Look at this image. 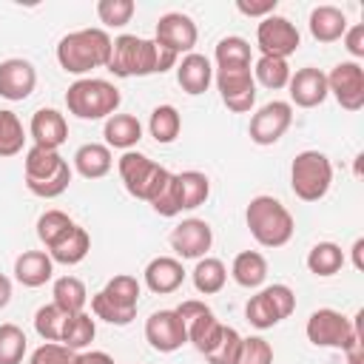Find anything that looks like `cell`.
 <instances>
[{
  "label": "cell",
  "instance_id": "1f68e13d",
  "mask_svg": "<svg viewBox=\"0 0 364 364\" xmlns=\"http://www.w3.org/2000/svg\"><path fill=\"white\" fill-rule=\"evenodd\" d=\"M191 279H193L196 293L213 296V293H219V290L225 287V282H228V267H225L222 259L202 256V259H196V267H193Z\"/></svg>",
  "mask_w": 364,
  "mask_h": 364
},
{
  "label": "cell",
  "instance_id": "ba28073f",
  "mask_svg": "<svg viewBox=\"0 0 364 364\" xmlns=\"http://www.w3.org/2000/svg\"><path fill=\"white\" fill-rule=\"evenodd\" d=\"M117 171H119V179L125 185V191L142 202H151L162 188L165 182L171 179V171L156 165L151 156L139 154V151H125L117 162Z\"/></svg>",
  "mask_w": 364,
  "mask_h": 364
},
{
  "label": "cell",
  "instance_id": "d4e9b609",
  "mask_svg": "<svg viewBox=\"0 0 364 364\" xmlns=\"http://www.w3.org/2000/svg\"><path fill=\"white\" fill-rule=\"evenodd\" d=\"M114 168L111 148L102 142H85L74 151V171L82 179H102Z\"/></svg>",
  "mask_w": 364,
  "mask_h": 364
},
{
  "label": "cell",
  "instance_id": "f35d334b",
  "mask_svg": "<svg viewBox=\"0 0 364 364\" xmlns=\"http://www.w3.org/2000/svg\"><path fill=\"white\" fill-rule=\"evenodd\" d=\"M65 313L51 301V304H43L37 313H34V330L43 341H60L63 338V327H65Z\"/></svg>",
  "mask_w": 364,
  "mask_h": 364
},
{
  "label": "cell",
  "instance_id": "7402d4cb",
  "mask_svg": "<svg viewBox=\"0 0 364 364\" xmlns=\"http://www.w3.org/2000/svg\"><path fill=\"white\" fill-rule=\"evenodd\" d=\"M185 282V267L173 256H156L145 264V287L156 296H168L179 290Z\"/></svg>",
  "mask_w": 364,
  "mask_h": 364
},
{
  "label": "cell",
  "instance_id": "e0dca14e",
  "mask_svg": "<svg viewBox=\"0 0 364 364\" xmlns=\"http://www.w3.org/2000/svg\"><path fill=\"white\" fill-rule=\"evenodd\" d=\"M154 40L162 48H168V51H173L179 57V54H191L193 51L196 40H199V31H196V23L188 14L168 11V14L159 17L156 31H154Z\"/></svg>",
  "mask_w": 364,
  "mask_h": 364
},
{
  "label": "cell",
  "instance_id": "4dcf8cb0",
  "mask_svg": "<svg viewBox=\"0 0 364 364\" xmlns=\"http://www.w3.org/2000/svg\"><path fill=\"white\" fill-rule=\"evenodd\" d=\"M51 301L65 313V316H74V313H82L85 304H88V290L82 284V279L77 276H60L51 287Z\"/></svg>",
  "mask_w": 364,
  "mask_h": 364
},
{
  "label": "cell",
  "instance_id": "ab89813d",
  "mask_svg": "<svg viewBox=\"0 0 364 364\" xmlns=\"http://www.w3.org/2000/svg\"><path fill=\"white\" fill-rule=\"evenodd\" d=\"M26 347H28L26 333L17 324L11 321L0 324V364H20L26 355Z\"/></svg>",
  "mask_w": 364,
  "mask_h": 364
},
{
  "label": "cell",
  "instance_id": "7c38bea8",
  "mask_svg": "<svg viewBox=\"0 0 364 364\" xmlns=\"http://www.w3.org/2000/svg\"><path fill=\"white\" fill-rule=\"evenodd\" d=\"M256 46H259L262 57H282V60H287L301 46V34H299V28L287 17L267 14L256 26Z\"/></svg>",
  "mask_w": 364,
  "mask_h": 364
},
{
  "label": "cell",
  "instance_id": "5bb4252c",
  "mask_svg": "<svg viewBox=\"0 0 364 364\" xmlns=\"http://www.w3.org/2000/svg\"><path fill=\"white\" fill-rule=\"evenodd\" d=\"M327 91L336 97V102L344 111H361L364 108V68L355 60L338 63L327 74Z\"/></svg>",
  "mask_w": 364,
  "mask_h": 364
},
{
  "label": "cell",
  "instance_id": "ee69618b",
  "mask_svg": "<svg viewBox=\"0 0 364 364\" xmlns=\"http://www.w3.org/2000/svg\"><path fill=\"white\" fill-rule=\"evenodd\" d=\"M28 364H77V353L68 350V347L60 344V341H43V344L31 353Z\"/></svg>",
  "mask_w": 364,
  "mask_h": 364
},
{
  "label": "cell",
  "instance_id": "4fadbf2b",
  "mask_svg": "<svg viewBox=\"0 0 364 364\" xmlns=\"http://www.w3.org/2000/svg\"><path fill=\"white\" fill-rule=\"evenodd\" d=\"M222 102L233 114H247L256 102V80L250 68H216L213 74Z\"/></svg>",
  "mask_w": 364,
  "mask_h": 364
},
{
  "label": "cell",
  "instance_id": "7dc6e473",
  "mask_svg": "<svg viewBox=\"0 0 364 364\" xmlns=\"http://www.w3.org/2000/svg\"><path fill=\"white\" fill-rule=\"evenodd\" d=\"M341 40H344V48L350 51V57H355V60L364 57V26H361V23L350 26Z\"/></svg>",
  "mask_w": 364,
  "mask_h": 364
},
{
  "label": "cell",
  "instance_id": "30bf717a",
  "mask_svg": "<svg viewBox=\"0 0 364 364\" xmlns=\"http://www.w3.org/2000/svg\"><path fill=\"white\" fill-rule=\"evenodd\" d=\"M296 310V293L287 284H267L245 304V316L256 330L276 327Z\"/></svg>",
  "mask_w": 364,
  "mask_h": 364
},
{
  "label": "cell",
  "instance_id": "52a82bcc",
  "mask_svg": "<svg viewBox=\"0 0 364 364\" xmlns=\"http://www.w3.org/2000/svg\"><path fill=\"white\" fill-rule=\"evenodd\" d=\"M361 318H364V310H358L355 318H347L344 313H338L333 307H321V310L310 313L304 333H307V341L313 347L344 350L353 338L361 336Z\"/></svg>",
  "mask_w": 364,
  "mask_h": 364
},
{
  "label": "cell",
  "instance_id": "277c9868",
  "mask_svg": "<svg viewBox=\"0 0 364 364\" xmlns=\"http://www.w3.org/2000/svg\"><path fill=\"white\" fill-rule=\"evenodd\" d=\"M26 188L40 199H54L71 185V165L60 156V151L31 145L26 151Z\"/></svg>",
  "mask_w": 364,
  "mask_h": 364
},
{
  "label": "cell",
  "instance_id": "ac0fdd59",
  "mask_svg": "<svg viewBox=\"0 0 364 364\" xmlns=\"http://www.w3.org/2000/svg\"><path fill=\"white\" fill-rule=\"evenodd\" d=\"M168 242H171V250L179 259H202V256H208V250L213 245V230L205 219L191 216V219H182L171 230Z\"/></svg>",
  "mask_w": 364,
  "mask_h": 364
},
{
  "label": "cell",
  "instance_id": "f1b7e54d",
  "mask_svg": "<svg viewBox=\"0 0 364 364\" xmlns=\"http://www.w3.org/2000/svg\"><path fill=\"white\" fill-rule=\"evenodd\" d=\"M310 34L318 43H336L347 31V14L336 6H316L310 11Z\"/></svg>",
  "mask_w": 364,
  "mask_h": 364
},
{
  "label": "cell",
  "instance_id": "f546056e",
  "mask_svg": "<svg viewBox=\"0 0 364 364\" xmlns=\"http://www.w3.org/2000/svg\"><path fill=\"white\" fill-rule=\"evenodd\" d=\"M230 276L239 287L256 290L267 279V259L259 250H242V253H236V259L230 264Z\"/></svg>",
  "mask_w": 364,
  "mask_h": 364
},
{
  "label": "cell",
  "instance_id": "ffe728a7",
  "mask_svg": "<svg viewBox=\"0 0 364 364\" xmlns=\"http://www.w3.org/2000/svg\"><path fill=\"white\" fill-rule=\"evenodd\" d=\"M290 102H296L299 108H316L327 100V74L316 65H304L296 74H290Z\"/></svg>",
  "mask_w": 364,
  "mask_h": 364
},
{
  "label": "cell",
  "instance_id": "6da1fadb",
  "mask_svg": "<svg viewBox=\"0 0 364 364\" xmlns=\"http://www.w3.org/2000/svg\"><path fill=\"white\" fill-rule=\"evenodd\" d=\"M179 57L168 48H162L156 40H145L136 34H119L111 40V60L108 71L114 77H148V74H165L176 68Z\"/></svg>",
  "mask_w": 364,
  "mask_h": 364
},
{
  "label": "cell",
  "instance_id": "74e56055",
  "mask_svg": "<svg viewBox=\"0 0 364 364\" xmlns=\"http://www.w3.org/2000/svg\"><path fill=\"white\" fill-rule=\"evenodd\" d=\"M26 145L23 122L14 111L0 108V156H17Z\"/></svg>",
  "mask_w": 364,
  "mask_h": 364
},
{
  "label": "cell",
  "instance_id": "836d02e7",
  "mask_svg": "<svg viewBox=\"0 0 364 364\" xmlns=\"http://www.w3.org/2000/svg\"><path fill=\"white\" fill-rule=\"evenodd\" d=\"M216 68H250V43L245 37H222L213 48Z\"/></svg>",
  "mask_w": 364,
  "mask_h": 364
},
{
  "label": "cell",
  "instance_id": "60d3db41",
  "mask_svg": "<svg viewBox=\"0 0 364 364\" xmlns=\"http://www.w3.org/2000/svg\"><path fill=\"white\" fill-rule=\"evenodd\" d=\"M239 353H242V336L233 327H225L219 341L205 353L208 364H239Z\"/></svg>",
  "mask_w": 364,
  "mask_h": 364
},
{
  "label": "cell",
  "instance_id": "cb8c5ba5",
  "mask_svg": "<svg viewBox=\"0 0 364 364\" xmlns=\"http://www.w3.org/2000/svg\"><path fill=\"white\" fill-rule=\"evenodd\" d=\"M54 276V262L46 250H23L14 259V279L23 287H43Z\"/></svg>",
  "mask_w": 364,
  "mask_h": 364
},
{
  "label": "cell",
  "instance_id": "d6986e66",
  "mask_svg": "<svg viewBox=\"0 0 364 364\" xmlns=\"http://www.w3.org/2000/svg\"><path fill=\"white\" fill-rule=\"evenodd\" d=\"M37 85V68L23 57H9L0 63V97L9 102H20L31 97Z\"/></svg>",
  "mask_w": 364,
  "mask_h": 364
},
{
  "label": "cell",
  "instance_id": "9a60e30c",
  "mask_svg": "<svg viewBox=\"0 0 364 364\" xmlns=\"http://www.w3.org/2000/svg\"><path fill=\"white\" fill-rule=\"evenodd\" d=\"M293 122V105L284 102V100H273V102H264L253 117H250V139L256 145H276L284 131L290 128Z\"/></svg>",
  "mask_w": 364,
  "mask_h": 364
},
{
  "label": "cell",
  "instance_id": "d6a6232c",
  "mask_svg": "<svg viewBox=\"0 0 364 364\" xmlns=\"http://www.w3.org/2000/svg\"><path fill=\"white\" fill-rule=\"evenodd\" d=\"M344 267V250L336 242H318L307 253V270L313 276H336Z\"/></svg>",
  "mask_w": 364,
  "mask_h": 364
},
{
  "label": "cell",
  "instance_id": "b9f144b4",
  "mask_svg": "<svg viewBox=\"0 0 364 364\" xmlns=\"http://www.w3.org/2000/svg\"><path fill=\"white\" fill-rule=\"evenodd\" d=\"M136 6L134 0H100L97 3V17L100 23H105L108 28H122L131 23Z\"/></svg>",
  "mask_w": 364,
  "mask_h": 364
},
{
  "label": "cell",
  "instance_id": "681fc988",
  "mask_svg": "<svg viewBox=\"0 0 364 364\" xmlns=\"http://www.w3.org/2000/svg\"><path fill=\"white\" fill-rule=\"evenodd\" d=\"M341 353H347V361H350V364H361V358H364V338H361V336L353 338Z\"/></svg>",
  "mask_w": 364,
  "mask_h": 364
},
{
  "label": "cell",
  "instance_id": "f6af8a7d",
  "mask_svg": "<svg viewBox=\"0 0 364 364\" xmlns=\"http://www.w3.org/2000/svg\"><path fill=\"white\" fill-rule=\"evenodd\" d=\"M239 364H273V347L262 336H247L242 338Z\"/></svg>",
  "mask_w": 364,
  "mask_h": 364
},
{
  "label": "cell",
  "instance_id": "5b68a950",
  "mask_svg": "<svg viewBox=\"0 0 364 364\" xmlns=\"http://www.w3.org/2000/svg\"><path fill=\"white\" fill-rule=\"evenodd\" d=\"M119 102V88L100 77H80L65 91V108L77 119H108L111 114H117Z\"/></svg>",
  "mask_w": 364,
  "mask_h": 364
},
{
  "label": "cell",
  "instance_id": "8992f818",
  "mask_svg": "<svg viewBox=\"0 0 364 364\" xmlns=\"http://www.w3.org/2000/svg\"><path fill=\"white\" fill-rule=\"evenodd\" d=\"M136 304H139V282L136 276L117 273L108 279V284L91 296V313L108 324L125 327L136 318Z\"/></svg>",
  "mask_w": 364,
  "mask_h": 364
},
{
  "label": "cell",
  "instance_id": "4316f807",
  "mask_svg": "<svg viewBox=\"0 0 364 364\" xmlns=\"http://www.w3.org/2000/svg\"><path fill=\"white\" fill-rule=\"evenodd\" d=\"M91 250V236L85 228L74 225L71 230H65L51 247H46V253L51 256V262H60V264H80Z\"/></svg>",
  "mask_w": 364,
  "mask_h": 364
},
{
  "label": "cell",
  "instance_id": "3957f363",
  "mask_svg": "<svg viewBox=\"0 0 364 364\" xmlns=\"http://www.w3.org/2000/svg\"><path fill=\"white\" fill-rule=\"evenodd\" d=\"M245 222L250 228V236L262 247H282L293 239V230H296L293 213L276 196H267V193L250 199L245 210Z\"/></svg>",
  "mask_w": 364,
  "mask_h": 364
},
{
  "label": "cell",
  "instance_id": "603a6c76",
  "mask_svg": "<svg viewBox=\"0 0 364 364\" xmlns=\"http://www.w3.org/2000/svg\"><path fill=\"white\" fill-rule=\"evenodd\" d=\"M176 82H179V88H182L185 94H191V97L205 94L208 85L213 82V65H210V60H208L205 54H196V51L185 54V57L176 63Z\"/></svg>",
  "mask_w": 364,
  "mask_h": 364
},
{
  "label": "cell",
  "instance_id": "bcb514c9",
  "mask_svg": "<svg viewBox=\"0 0 364 364\" xmlns=\"http://www.w3.org/2000/svg\"><path fill=\"white\" fill-rule=\"evenodd\" d=\"M236 9L245 14V17H267V14H276V0H236Z\"/></svg>",
  "mask_w": 364,
  "mask_h": 364
},
{
  "label": "cell",
  "instance_id": "83f0119b",
  "mask_svg": "<svg viewBox=\"0 0 364 364\" xmlns=\"http://www.w3.org/2000/svg\"><path fill=\"white\" fill-rule=\"evenodd\" d=\"M105 145L119 151H134V145L142 139V122L134 114H111L102 128Z\"/></svg>",
  "mask_w": 364,
  "mask_h": 364
},
{
  "label": "cell",
  "instance_id": "c3c4849f",
  "mask_svg": "<svg viewBox=\"0 0 364 364\" xmlns=\"http://www.w3.org/2000/svg\"><path fill=\"white\" fill-rule=\"evenodd\" d=\"M77 364H117V361L102 350H85V353H77Z\"/></svg>",
  "mask_w": 364,
  "mask_h": 364
},
{
  "label": "cell",
  "instance_id": "e575fe53",
  "mask_svg": "<svg viewBox=\"0 0 364 364\" xmlns=\"http://www.w3.org/2000/svg\"><path fill=\"white\" fill-rule=\"evenodd\" d=\"M148 131L159 145H171L182 131V117L173 105H156L148 119Z\"/></svg>",
  "mask_w": 364,
  "mask_h": 364
},
{
  "label": "cell",
  "instance_id": "9c48e42d",
  "mask_svg": "<svg viewBox=\"0 0 364 364\" xmlns=\"http://www.w3.org/2000/svg\"><path fill=\"white\" fill-rule=\"evenodd\" d=\"M333 185V165L321 151H301L290 165V188L301 202H318Z\"/></svg>",
  "mask_w": 364,
  "mask_h": 364
},
{
  "label": "cell",
  "instance_id": "484cf974",
  "mask_svg": "<svg viewBox=\"0 0 364 364\" xmlns=\"http://www.w3.org/2000/svg\"><path fill=\"white\" fill-rule=\"evenodd\" d=\"M173 193L179 202V210H193L208 202L210 196V179L202 171H182L173 173Z\"/></svg>",
  "mask_w": 364,
  "mask_h": 364
},
{
  "label": "cell",
  "instance_id": "7bdbcfd3",
  "mask_svg": "<svg viewBox=\"0 0 364 364\" xmlns=\"http://www.w3.org/2000/svg\"><path fill=\"white\" fill-rule=\"evenodd\" d=\"M74 228V222H71V216L68 213H63V210H46L40 219H37V236H40V242L46 245V247H51L65 230H71Z\"/></svg>",
  "mask_w": 364,
  "mask_h": 364
},
{
  "label": "cell",
  "instance_id": "7a4b0ae2",
  "mask_svg": "<svg viewBox=\"0 0 364 364\" xmlns=\"http://www.w3.org/2000/svg\"><path fill=\"white\" fill-rule=\"evenodd\" d=\"M108 60H111V37L105 28H80L57 43V63L68 74L82 77L94 68H108Z\"/></svg>",
  "mask_w": 364,
  "mask_h": 364
},
{
  "label": "cell",
  "instance_id": "f907efd6",
  "mask_svg": "<svg viewBox=\"0 0 364 364\" xmlns=\"http://www.w3.org/2000/svg\"><path fill=\"white\" fill-rule=\"evenodd\" d=\"M9 301H11V279L0 273V310H3Z\"/></svg>",
  "mask_w": 364,
  "mask_h": 364
},
{
  "label": "cell",
  "instance_id": "44dd1931",
  "mask_svg": "<svg viewBox=\"0 0 364 364\" xmlns=\"http://www.w3.org/2000/svg\"><path fill=\"white\" fill-rule=\"evenodd\" d=\"M28 134H31L34 145L57 151L68 139V122L57 108H40V111H34V117L28 122Z\"/></svg>",
  "mask_w": 364,
  "mask_h": 364
},
{
  "label": "cell",
  "instance_id": "8fae6325",
  "mask_svg": "<svg viewBox=\"0 0 364 364\" xmlns=\"http://www.w3.org/2000/svg\"><path fill=\"white\" fill-rule=\"evenodd\" d=\"M176 313H179V318L185 321L188 341L205 355V353L219 341L225 324H222V321L213 316V310H210L205 301H199V299H185V301L176 307Z\"/></svg>",
  "mask_w": 364,
  "mask_h": 364
},
{
  "label": "cell",
  "instance_id": "2e32d148",
  "mask_svg": "<svg viewBox=\"0 0 364 364\" xmlns=\"http://www.w3.org/2000/svg\"><path fill=\"white\" fill-rule=\"evenodd\" d=\"M145 341L156 353H176L188 341L185 321L179 318L176 310H156L145 321Z\"/></svg>",
  "mask_w": 364,
  "mask_h": 364
},
{
  "label": "cell",
  "instance_id": "d590c367",
  "mask_svg": "<svg viewBox=\"0 0 364 364\" xmlns=\"http://www.w3.org/2000/svg\"><path fill=\"white\" fill-rule=\"evenodd\" d=\"M94 336H97V324H94V318L82 310V313H74V316L65 318L60 344H65L68 350L80 353V350H85V347L94 341Z\"/></svg>",
  "mask_w": 364,
  "mask_h": 364
},
{
  "label": "cell",
  "instance_id": "816d5d0a",
  "mask_svg": "<svg viewBox=\"0 0 364 364\" xmlns=\"http://www.w3.org/2000/svg\"><path fill=\"white\" fill-rule=\"evenodd\" d=\"M361 253H364V239H355L353 242V267L355 270H364V256Z\"/></svg>",
  "mask_w": 364,
  "mask_h": 364
},
{
  "label": "cell",
  "instance_id": "8d00e7d4",
  "mask_svg": "<svg viewBox=\"0 0 364 364\" xmlns=\"http://www.w3.org/2000/svg\"><path fill=\"white\" fill-rule=\"evenodd\" d=\"M250 71H253V80L259 85L270 88V91L284 88L290 82V74H293L290 65H287V60H282V57H259Z\"/></svg>",
  "mask_w": 364,
  "mask_h": 364
}]
</instances>
